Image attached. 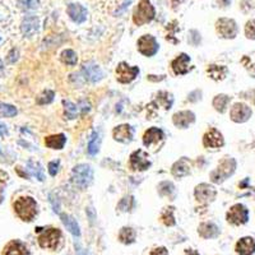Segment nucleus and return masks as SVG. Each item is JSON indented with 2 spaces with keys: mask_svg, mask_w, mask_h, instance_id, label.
<instances>
[{
  "mask_svg": "<svg viewBox=\"0 0 255 255\" xmlns=\"http://www.w3.org/2000/svg\"><path fill=\"white\" fill-rule=\"evenodd\" d=\"M83 74L84 78L87 81L96 83V82L101 81L102 77H104V73H102L101 68L95 63H87L83 65Z\"/></svg>",
  "mask_w": 255,
  "mask_h": 255,
  "instance_id": "15",
  "label": "nucleus"
},
{
  "mask_svg": "<svg viewBox=\"0 0 255 255\" xmlns=\"http://www.w3.org/2000/svg\"><path fill=\"white\" fill-rule=\"evenodd\" d=\"M28 170L33 176H36V179H38L40 181H44L45 175L44 170L41 167V165L38 162H33V161H29L28 162Z\"/></svg>",
  "mask_w": 255,
  "mask_h": 255,
  "instance_id": "33",
  "label": "nucleus"
},
{
  "mask_svg": "<svg viewBox=\"0 0 255 255\" xmlns=\"http://www.w3.org/2000/svg\"><path fill=\"white\" fill-rule=\"evenodd\" d=\"M225 140H223V136L217 129H209L203 136V144L207 148H220L222 147Z\"/></svg>",
  "mask_w": 255,
  "mask_h": 255,
  "instance_id": "14",
  "label": "nucleus"
},
{
  "mask_svg": "<svg viewBox=\"0 0 255 255\" xmlns=\"http://www.w3.org/2000/svg\"><path fill=\"white\" fill-rule=\"evenodd\" d=\"M0 41H1V38H0Z\"/></svg>",
  "mask_w": 255,
  "mask_h": 255,
  "instance_id": "50",
  "label": "nucleus"
},
{
  "mask_svg": "<svg viewBox=\"0 0 255 255\" xmlns=\"http://www.w3.org/2000/svg\"><path fill=\"white\" fill-rule=\"evenodd\" d=\"M3 255H29V252L22 241L12 240L5 245Z\"/></svg>",
  "mask_w": 255,
  "mask_h": 255,
  "instance_id": "17",
  "label": "nucleus"
},
{
  "mask_svg": "<svg viewBox=\"0 0 255 255\" xmlns=\"http://www.w3.org/2000/svg\"><path fill=\"white\" fill-rule=\"evenodd\" d=\"M244 97L247 100H249L253 105H255V90H250L248 92L244 93Z\"/></svg>",
  "mask_w": 255,
  "mask_h": 255,
  "instance_id": "42",
  "label": "nucleus"
},
{
  "mask_svg": "<svg viewBox=\"0 0 255 255\" xmlns=\"http://www.w3.org/2000/svg\"><path fill=\"white\" fill-rule=\"evenodd\" d=\"M154 14H156V12H154L153 5L149 3V0H140L138 6L134 10V23L136 26H142V24L148 23V22H151L153 19Z\"/></svg>",
  "mask_w": 255,
  "mask_h": 255,
  "instance_id": "3",
  "label": "nucleus"
},
{
  "mask_svg": "<svg viewBox=\"0 0 255 255\" xmlns=\"http://www.w3.org/2000/svg\"><path fill=\"white\" fill-rule=\"evenodd\" d=\"M138 50L144 56H153L158 51V42L151 35H145L138 40Z\"/></svg>",
  "mask_w": 255,
  "mask_h": 255,
  "instance_id": "10",
  "label": "nucleus"
},
{
  "mask_svg": "<svg viewBox=\"0 0 255 255\" xmlns=\"http://www.w3.org/2000/svg\"><path fill=\"white\" fill-rule=\"evenodd\" d=\"M189 63H190V56L186 54H181L172 61L171 67L176 74H186L190 70Z\"/></svg>",
  "mask_w": 255,
  "mask_h": 255,
  "instance_id": "20",
  "label": "nucleus"
},
{
  "mask_svg": "<svg viewBox=\"0 0 255 255\" xmlns=\"http://www.w3.org/2000/svg\"><path fill=\"white\" fill-rule=\"evenodd\" d=\"M238 255H253L255 253V241L253 238H243L236 244Z\"/></svg>",
  "mask_w": 255,
  "mask_h": 255,
  "instance_id": "21",
  "label": "nucleus"
},
{
  "mask_svg": "<svg viewBox=\"0 0 255 255\" xmlns=\"http://www.w3.org/2000/svg\"><path fill=\"white\" fill-rule=\"evenodd\" d=\"M59 161H52V162L49 163V172L51 176H55L58 174V170H59Z\"/></svg>",
  "mask_w": 255,
  "mask_h": 255,
  "instance_id": "41",
  "label": "nucleus"
},
{
  "mask_svg": "<svg viewBox=\"0 0 255 255\" xmlns=\"http://www.w3.org/2000/svg\"><path fill=\"white\" fill-rule=\"evenodd\" d=\"M68 14L76 23H83L87 19V9L81 4H70L67 9Z\"/></svg>",
  "mask_w": 255,
  "mask_h": 255,
  "instance_id": "18",
  "label": "nucleus"
},
{
  "mask_svg": "<svg viewBox=\"0 0 255 255\" xmlns=\"http://www.w3.org/2000/svg\"><path fill=\"white\" fill-rule=\"evenodd\" d=\"M0 69H3V63L0 61Z\"/></svg>",
  "mask_w": 255,
  "mask_h": 255,
  "instance_id": "49",
  "label": "nucleus"
},
{
  "mask_svg": "<svg viewBox=\"0 0 255 255\" xmlns=\"http://www.w3.org/2000/svg\"><path fill=\"white\" fill-rule=\"evenodd\" d=\"M20 1H24L26 5H24L23 8L26 9H35L36 6H37V1H36V0H20Z\"/></svg>",
  "mask_w": 255,
  "mask_h": 255,
  "instance_id": "45",
  "label": "nucleus"
},
{
  "mask_svg": "<svg viewBox=\"0 0 255 255\" xmlns=\"http://www.w3.org/2000/svg\"><path fill=\"white\" fill-rule=\"evenodd\" d=\"M184 255H200V254H199V253L197 252V250L188 249V250H186V252H185V254H184Z\"/></svg>",
  "mask_w": 255,
  "mask_h": 255,
  "instance_id": "47",
  "label": "nucleus"
},
{
  "mask_svg": "<svg viewBox=\"0 0 255 255\" xmlns=\"http://www.w3.org/2000/svg\"><path fill=\"white\" fill-rule=\"evenodd\" d=\"M190 168H191L190 161L184 157V158H180L179 161H176V162L174 163V166H172L171 168V172L175 177H179L180 179V177L186 176V175L190 172Z\"/></svg>",
  "mask_w": 255,
  "mask_h": 255,
  "instance_id": "22",
  "label": "nucleus"
},
{
  "mask_svg": "<svg viewBox=\"0 0 255 255\" xmlns=\"http://www.w3.org/2000/svg\"><path fill=\"white\" fill-rule=\"evenodd\" d=\"M54 100V92L52 91H45L42 95L40 96L37 99V104L38 105H46V104H50V102Z\"/></svg>",
  "mask_w": 255,
  "mask_h": 255,
  "instance_id": "39",
  "label": "nucleus"
},
{
  "mask_svg": "<svg viewBox=\"0 0 255 255\" xmlns=\"http://www.w3.org/2000/svg\"><path fill=\"white\" fill-rule=\"evenodd\" d=\"M163 139V131L158 128H151L143 135V143L145 147H151V145L157 144L158 142Z\"/></svg>",
  "mask_w": 255,
  "mask_h": 255,
  "instance_id": "19",
  "label": "nucleus"
},
{
  "mask_svg": "<svg viewBox=\"0 0 255 255\" xmlns=\"http://www.w3.org/2000/svg\"><path fill=\"white\" fill-rule=\"evenodd\" d=\"M139 74V68L130 67L127 63H120L116 68V78L120 83H130Z\"/></svg>",
  "mask_w": 255,
  "mask_h": 255,
  "instance_id": "8",
  "label": "nucleus"
},
{
  "mask_svg": "<svg viewBox=\"0 0 255 255\" xmlns=\"http://www.w3.org/2000/svg\"><path fill=\"white\" fill-rule=\"evenodd\" d=\"M15 114H17V109L14 106L0 104V116H3V118H12Z\"/></svg>",
  "mask_w": 255,
  "mask_h": 255,
  "instance_id": "38",
  "label": "nucleus"
},
{
  "mask_svg": "<svg viewBox=\"0 0 255 255\" xmlns=\"http://www.w3.org/2000/svg\"><path fill=\"white\" fill-rule=\"evenodd\" d=\"M216 29L218 35L223 38H235L238 36V24L234 19L230 18H221L216 23Z\"/></svg>",
  "mask_w": 255,
  "mask_h": 255,
  "instance_id": "6",
  "label": "nucleus"
},
{
  "mask_svg": "<svg viewBox=\"0 0 255 255\" xmlns=\"http://www.w3.org/2000/svg\"><path fill=\"white\" fill-rule=\"evenodd\" d=\"M67 142V138L64 134H55V135H49L45 138V144L46 147L52 149H61Z\"/></svg>",
  "mask_w": 255,
  "mask_h": 255,
  "instance_id": "27",
  "label": "nucleus"
},
{
  "mask_svg": "<svg viewBox=\"0 0 255 255\" xmlns=\"http://www.w3.org/2000/svg\"><path fill=\"white\" fill-rule=\"evenodd\" d=\"M61 239V232L59 229H45L38 236V244L42 249L55 250Z\"/></svg>",
  "mask_w": 255,
  "mask_h": 255,
  "instance_id": "5",
  "label": "nucleus"
},
{
  "mask_svg": "<svg viewBox=\"0 0 255 255\" xmlns=\"http://www.w3.org/2000/svg\"><path fill=\"white\" fill-rule=\"evenodd\" d=\"M73 181L77 186L82 189H86L93 180V170L90 165H84V163H81V165H77L76 167L73 168L72 172Z\"/></svg>",
  "mask_w": 255,
  "mask_h": 255,
  "instance_id": "4",
  "label": "nucleus"
},
{
  "mask_svg": "<svg viewBox=\"0 0 255 255\" xmlns=\"http://www.w3.org/2000/svg\"><path fill=\"white\" fill-rule=\"evenodd\" d=\"M22 33L27 37H31L37 32L38 29V19L36 17H27L22 22Z\"/></svg>",
  "mask_w": 255,
  "mask_h": 255,
  "instance_id": "24",
  "label": "nucleus"
},
{
  "mask_svg": "<svg viewBox=\"0 0 255 255\" xmlns=\"http://www.w3.org/2000/svg\"><path fill=\"white\" fill-rule=\"evenodd\" d=\"M172 122L177 128L185 129L195 122V115L191 111H180L172 116Z\"/></svg>",
  "mask_w": 255,
  "mask_h": 255,
  "instance_id": "16",
  "label": "nucleus"
},
{
  "mask_svg": "<svg viewBox=\"0 0 255 255\" xmlns=\"http://www.w3.org/2000/svg\"><path fill=\"white\" fill-rule=\"evenodd\" d=\"M172 102H174V99H172V96L170 95L168 92H159L157 95L156 100L154 102H152L151 106H158V108H163L165 110H170L172 106Z\"/></svg>",
  "mask_w": 255,
  "mask_h": 255,
  "instance_id": "25",
  "label": "nucleus"
},
{
  "mask_svg": "<svg viewBox=\"0 0 255 255\" xmlns=\"http://www.w3.org/2000/svg\"><path fill=\"white\" fill-rule=\"evenodd\" d=\"M149 157L142 149H138V151L133 152L130 154V166L133 170H139V171H144L148 167H151V161H149Z\"/></svg>",
  "mask_w": 255,
  "mask_h": 255,
  "instance_id": "11",
  "label": "nucleus"
},
{
  "mask_svg": "<svg viewBox=\"0 0 255 255\" xmlns=\"http://www.w3.org/2000/svg\"><path fill=\"white\" fill-rule=\"evenodd\" d=\"M231 120L235 123H245L250 119L252 116V110L248 105L245 104H235L234 108L230 111Z\"/></svg>",
  "mask_w": 255,
  "mask_h": 255,
  "instance_id": "12",
  "label": "nucleus"
},
{
  "mask_svg": "<svg viewBox=\"0 0 255 255\" xmlns=\"http://www.w3.org/2000/svg\"><path fill=\"white\" fill-rule=\"evenodd\" d=\"M248 220H249V211L243 204H235L227 212V221L232 225L240 226V225L247 223Z\"/></svg>",
  "mask_w": 255,
  "mask_h": 255,
  "instance_id": "7",
  "label": "nucleus"
},
{
  "mask_svg": "<svg viewBox=\"0 0 255 255\" xmlns=\"http://www.w3.org/2000/svg\"><path fill=\"white\" fill-rule=\"evenodd\" d=\"M61 61H63L64 64H67V65H70V67H74L77 64V61H78L77 54L73 51V50H65V51H63V54H61Z\"/></svg>",
  "mask_w": 255,
  "mask_h": 255,
  "instance_id": "35",
  "label": "nucleus"
},
{
  "mask_svg": "<svg viewBox=\"0 0 255 255\" xmlns=\"http://www.w3.org/2000/svg\"><path fill=\"white\" fill-rule=\"evenodd\" d=\"M56 198L54 197V194H50V202H51L52 204V208H54V211L56 212V213H59L60 212V206H59V202L58 200H55Z\"/></svg>",
  "mask_w": 255,
  "mask_h": 255,
  "instance_id": "43",
  "label": "nucleus"
},
{
  "mask_svg": "<svg viewBox=\"0 0 255 255\" xmlns=\"http://www.w3.org/2000/svg\"><path fill=\"white\" fill-rule=\"evenodd\" d=\"M149 255H168V252L166 248H156L152 250Z\"/></svg>",
  "mask_w": 255,
  "mask_h": 255,
  "instance_id": "44",
  "label": "nucleus"
},
{
  "mask_svg": "<svg viewBox=\"0 0 255 255\" xmlns=\"http://www.w3.org/2000/svg\"><path fill=\"white\" fill-rule=\"evenodd\" d=\"M14 211L22 221L31 222L37 215V203L31 197H22L14 203Z\"/></svg>",
  "mask_w": 255,
  "mask_h": 255,
  "instance_id": "1",
  "label": "nucleus"
},
{
  "mask_svg": "<svg viewBox=\"0 0 255 255\" xmlns=\"http://www.w3.org/2000/svg\"><path fill=\"white\" fill-rule=\"evenodd\" d=\"M231 99H230L227 95H218L216 96L215 100H213V108L218 111V113L223 114L226 111L227 105L230 104Z\"/></svg>",
  "mask_w": 255,
  "mask_h": 255,
  "instance_id": "29",
  "label": "nucleus"
},
{
  "mask_svg": "<svg viewBox=\"0 0 255 255\" xmlns=\"http://www.w3.org/2000/svg\"><path fill=\"white\" fill-rule=\"evenodd\" d=\"M175 186L172 185V183H168V181H163L158 185V193L162 197H171L174 194Z\"/></svg>",
  "mask_w": 255,
  "mask_h": 255,
  "instance_id": "37",
  "label": "nucleus"
},
{
  "mask_svg": "<svg viewBox=\"0 0 255 255\" xmlns=\"http://www.w3.org/2000/svg\"><path fill=\"white\" fill-rule=\"evenodd\" d=\"M134 207V198L131 195L124 197L118 204V209L120 212H130Z\"/></svg>",
  "mask_w": 255,
  "mask_h": 255,
  "instance_id": "36",
  "label": "nucleus"
},
{
  "mask_svg": "<svg viewBox=\"0 0 255 255\" xmlns=\"http://www.w3.org/2000/svg\"><path fill=\"white\" fill-rule=\"evenodd\" d=\"M198 234L203 239H215L220 235V230L215 223L206 222L200 225L198 229Z\"/></svg>",
  "mask_w": 255,
  "mask_h": 255,
  "instance_id": "23",
  "label": "nucleus"
},
{
  "mask_svg": "<svg viewBox=\"0 0 255 255\" xmlns=\"http://www.w3.org/2000/svg\"><path fill=\"white\" fill-rule=\"evenodd\" d=\"M8 134V129H6L5 125L0 124V136H4Z\"/></svg>",
  "mask_w": 255,
  "mask_h": 255,
  "instance_id": "46",
  "label": "nucleus"
},
{
  "mask_svg": "<svg viewBox=\"0 0 255 255\" xmlns=\"http://www.w3.org/2000/svg\"><path fill=\"white\" fill-rule=\"evenodd\" d=\"M195 199L199 203H211L217 197V190L209 184H199L195 188Z\"/></svg>",
  "mask_w": 255,
  "mask_h": 255,
  "instance_id": "9",
  "label": "nucleus"
},
{
  "mask_svg": "<svg viewBox=\"0 0 255 255\" xmlns=\"http://www.w3.org/2000/svg\"><path fill=\"white\" fill-rule=\"evenodd\" d=\"M3 198H4L3 189H0V203H1V202H3Z\"/></svg>",
  "mask_w": 255,
  "mask_h": 255,
  "instance_id": "48",
  "label": "nucleus"
},
{
  "mask_svg": "<svg viewBox=\"0 0 255 255\" xmlns=\"http://www.w3.org/2000/svg\"><path fill=\"white\" fill-rule=\"evenodd\" d=\"M174 207H167L162 212V215H161V220H162V222L165 223L166 226H174L175 223H176L174 218Z\"/></svg>",
  "mask_w": 255,
  "mask_h": 255,
  "instance_id": "34",
  "label": "nucleus"
},
{
  "mask_svg": "<svg viewBox=\"0 0 255 255\" xmlns=\"http://www.w3.org/2000/svg\"><path fill=\"white\" fill-rule=\"evenodd\" d=\"M245 35L250 40H255V19L249 20L245 26Z\"/></svg>",
  "mask_w": 255,
  "mask_h": 255,
  "instance_id": "40",
  "label": "nucleus"
},
{
  "mask_svg": "<svg viewBox=\"0 0 255 255\" xmlns=\"http://www.w3.org/2000/svg\"><path fill=\"white\" fill-rule=\"evenodd\" d=\"M135 231L130 227H123L119 232V240L123 244H133L135 241Z\"/></svg>",
  "mask_w": 255,
  "mask_h": 255,
  "instance_id": "30",
  "label": "nucleus"
},
{
  "mask_svg": "<svg viewBox=\"0 0 255 255\" xmlns=\"http://www.w3.org/2000/svg\"><path fill=\"white\" fill-rule=\"evenodd\" d=\"M100 143H101V138H100V134L97 131L92 134L90 142H88V153L90 154H96L100 149Z\"/></svg>",
  "mask_w": 255,
  "mask_h": 255,
  "instance_id": "32",
  "label": "nucleus"
},
{
  "mask_svg": "<svg viewBox=\"0 0 255 255\" xmlns=\"http://www.w3.org/2000/svg\"><path fill=\"white\" fill-rule=\"evenodd\" d=\"M61 221H63L64 226L67 227V230L70 232V234H72V235H74V236L81 235L78 223H77V221L74 220V218L70 217V216H68V215H61Z\"/></svg>",
  "mask_w": 255,
  "mask_h": 255,
  "instance_id": "28",
  "label": "nucleus"
},
{
  "mask_svg": "<svg viewBox=\"0 0 255 255\" xmlns=\"http://www.w3.org/2000/svg\"><path fill=\"white\" fill-rule=\"evenodd\" d=\"M207 73H208V76L211 77L212 79H215V81H222L227 77L229 74V69L226 67H223V65H209L208 69H207Z\"/></svg>",
  "mask_w": 255,
  "mask_h": 255,
  "instance_id": "26",
  "label": "nucleus"
},
{
  "mask_svg": "<svg viewBox=\"0 0 255 255\" xmlns=\"http://www.w3.org/2000/svg\"><path fill=\"white\" fill-rule=\"evenodd\" d=\"M63 104L64 109H65V116H67L68 119H76L77 116H78L79 111H81L79 106L72 104L70 101H63Z\"/></svg>",
  "mask_w": 255,
  "mask_h": 255,
  "instance_id": "31",
  "label": "nucleus"
},
{
  "mask_svg": "<svg viewBox=\"0 0 255 255\" xmlns=\"http://www.w3.org/2000/svg\"><path fill=\"white\" fill-rule=\"evenodd\" d=\"M133 134H134L133 128L128 124L119 125V127H116L113 130L114 139H115L116 142L125 143V144L131 142V139H133Z\"/></svg>",
  "mask_w": 255,
  "mask_h": 255,
  "instance_id": "13",
  "label": "nucleus"
},
{
  "mask_svg": "<svg viewBox=\"0 0 255 255\" xmlns=\"http://www.w3.org/2000/svg\"><path fill=\"white\" fill-rule=\"evenodd\" d=\"M236 170V161L232 157H225V158L218 163L217 170L211 174V179L213 183L220 184L222 181L231 176Z\"/></svg>",
  "mask_w": 255,
  "mask_h": 255,
  "instance_id": "2",
  "label": "nucleus"
}]
</instances>
